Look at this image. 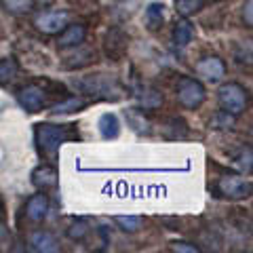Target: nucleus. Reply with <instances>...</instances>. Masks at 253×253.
Returning a JSON list of instances; mask_svg holds the SVG:
<instances>
[{
    "label": "nucleus",
    "instance_id": "nucleus-18",
    "mask_svg": "<svg viewBox=\"0 0 253 253\" xmlns=\"http://www.w3.org/2000/svg\"><path fill=\"white\" fill-rule=\"evenodd\" d=\"M163 129H165V135L171 137V139H184L188 135V126L179 116L167 118V123H165Z\"/></svg>",
    "mask_w": 253,
    "mask_h": 253
},
{
    "label": "nucleus",
    "instance_id": "nucleus-29",
    "mask_svg": "<svg viewBox=\"0 0 253 253\" xmlns=\"http://www.w3.org/2000/svg\"><path fill=\"white\" fill-rule=\"evenodd\" d=\"M4 236H6V228H4V224L0 221V243L4 241Z\"/></svg>",
    "mask_w": 253,
    "mask_h": 253
},
{
    "label": "nucleus",
    "instance_id": "nucleus-2",
    "mask_svg": "<svg viewBox=\"0 0 253 253\" xmlns=\"http://www.w3.org/2000/svg\"><path fill=\"white\" fill-rule=\"evenodd\" d=\"M217 101L221 110H226V112H230L234 116H241L247 110V91L239 83H226L219 86Z\"/></svg>",
    "mask_w": 253,
    "mask_h": 253
},
{
    "label": "nucleus",
    "instance_id": "nucleus-21",
    "mask_svg": "<svg viewBox=\"0 0 253 253\" xmlns=\"http://www.w3.org/2000/svg\"><path fill=\"white\" fill-rule=\"evenodd\" d=\"M4 6V11H9L13 15H21V13H30L34 9V0H0Z\"/></svg>",
    "mask_w": 253,
    "mask_h": 253
},
{
    "label": "nucleus",
    "instance_id": "nucleus-20",
    "mask_svg": "<svg viewBox=\"0 0 253 253\" xmlns=\"http://www.w3.org/2000/svg\"><path fill=\"white\" fill-rule=\"evenodd\" d=\"M114 221L123 232H129V234H135L141 228V217L137 215H116Z\"/></svg>",
    "mask_w": 253,
    "mask_h": 253
},
{
    "label": "nucleus",
    "instance_id": "nucleus-12",
    "mask_svg": "<svg viewBox=\"0 0 253 253\" xmlns=\"http://www.w3.org/2000/svg\"><path fill=\"white\" fill-rule=\"evenodd\" d=\"M46 213H49V196L44 192H38L34 196H30L28 203H26V215L30 221H42L46 217Z\"/></svg>",
    "mask_w": 253,
    "mask_h": 253
},
{
    "label": "nucleus",
    "instance_id": "nucleus-11",
    "mask_svg": "<svg viewBox=\"0 0 253 253\" xmlns=\"http://www.w3.org/2000/svg\"><path fill=\"white\" fill-rule=\"evenodd\" d=\"M28 245H30V251H34V253H57L59 251L57 239L46 230L32 232L28 239Z\"/></svg>",
    "mask_w": 253,
    "mask_h": 253
},
{
    "label": "nucleus",
    "instance_id": "nucleus-3",
    "mask_svg": "<svg viewBox=\"0 0 253 253\" xmlns=\"http://www.w3.org/2000/svg\"><path fill=\"white\" fill-rule=\"evenodd\" d=\"M207 99V91L201 81L190 76H181L177 83V101L179 106H184L186 110H196L205 104Z\"/></svg>",
    "mask_w": 253,
    "mask_h": 253
},
{
    "label": "nucleus",
    "instance_id": "nucleus-10",
    "mask_svg": "<svg viewBox=\"0 0 253 253\" xmlns=\"http://www.w3.org/2000/svg\"><path fill=\"white\" fill-rule=\"evenodd\" d=\"M86 38V26L83 23H68L66 28L59 32L57 46L59 49H72V46H81Z\"/></svg>",
    "mask_w": 253,
    "mask_h": 253
},
{
    "label": "nucleus",
    "instance_id": "nucleus-25",
    "mask_svg": "<svg viewBox=\"0 0 253 253\" xmlns=\"http://www.w3.org/2000/svg\"><path fill=\"white\" fill-rule=\"evenodd\" d=\"M89 224H86L84 219H76V221H72L70 224V228H68V239H72V241H83L86 234H89Z\"/></svg>",
    "mask_w": 253,
    "mask_h": 253
},
{
    "label": "nucleus",
    "instance_id": "nucleus-4",
    "mask_svg": "<svg viewBox=\"0 0 253 253\" xmlns=\"http://www.w3.org/2000/svg\"><path fill=\"white\" fill-rule=\"evenodd\" d=\"M215 190L219 196H224L228 201H241L251 196V181L245 179L243 175H221L215 184Z\"/></svg>",
    "mask_w": 253,
    "mask_h": 253
},
{
    "label": "nucleus",
    "instance_id": "nucleus-8",
    "mask_svg": "<svg viewBox=\"0 0 253 253\" xmlns=\"http://www.w3.org/2000/svg\"><path fill=\"white\" fill-rule=\"evenodd\" d=\"M83 86V89L86 93H104L101 97L104 99H114L110 93H121V86H118V83L114 81V78H110L106 74H99V76H89L86 81H81L78 83Z\"/></svg>",
    "mask_w": 253,
    "mask_h": 253
},
{
    "label": "nucleus",
    "instance_id": "nucleus-16",
    "mask_svg": "<svg viewBox=\"0 0 253 253\" xmlns=\"http://www.w3.org/2000/svg\"><path fill=\"white\" fill-rule=\"evenodd\" d=\"M192 36H194V30H192V26H190V21L186 17L177 19L175 28H173V42H175L177 49L188 46V42L192 41Z\"/></svg>",
    "mask_w": 253,
    "mask_h": 253
},
{
    "label": "nucleus",
    "instance_id": "nucleus-28",
    "mask_svg": "<svg viewBox=\"0 0 253 253\" xmlns=\"http://www.w3.org/2000/svg\"><path fill=\"white\" fill-rule=\"evenodd\" d=\"M253 0H247L245 2V6H243V17H245V23H247V28H251L253 26Z\"/></svg>",
    "mask_w": 253,
    "mask_h": 253
},
{
    "label": "nucleus",
    "instance_id": "nucleus-23",
    "mask_svg": "<svg viewBox=\"0 0 253 253\" xmlns=\"http://www.w3.org/2000/svg\"><path fill=\"white\" fill-rule=\"evenodd\" d=\"M236 125V116L226 112V110H219V112L211 118L209 126L211 129H232V126Z\"/></svg>",
    "mask_w": 253,
    "mask_h": 253
},
{
    "label": "nucleus",
    "instance_id": "nucleus-19",
    "mask_svg": "<svg viewBox=\"0 0 253 253\" xmlns=\"http://www.w3.org/2000/svg\"><path fill=\"white\" fill-rule=\"evenodd\" d=\"M205 6V0H175V11L181 17H190V15L199 13Z\"/></svg>",
    "mask_w": 253,
    "mask_h": 253
},
{
    "label": "nucleus",
    "instance_id": "nucleus-14",
    "mask_svg": "<svg viewBox=\"0 0 253 253\" xmlns=\"http://www.w3.org/2000/svg\"><path fill=\"white\" fill-rule=\"evenodd\" d=\"M97 129L99 135L104 139H116L118 133H121V123H118V116L114 112H104L97 121Z\"/></svg>",
    "mask_w": 253,
    "mask_h": 253
},
{
    "label": "nucleus",
    "instance_id": "nucleus-30",
    "mask_svg": "<svg viewBox=\"0 0 253 253\" xmlns=\"http://www.w3.org/2000/svg\"><path fill=\"white\" fill-rule=\"evenodd\" d=\"M217 2H221V0H217Z\"/></svg>",
    "mask_w": 253,
    "mask_h": 253
},
{
    "label": "nucleus",
    "instance_id": "nucleus-7",
    "mask_svg": "<svg viewBox=\"0 0 253 253\" xmlns=\"http://www.w3.org/2000/svg\"><path fill=\"white\" fill-rule=\"evenodd\" d=\"M194 70H196V74L207 83H219L221 78L226 76V63L221 61L217 55H207V57L199 59Z\"/></svg>",
    "mask_w": 253,
    "mask_h": 253
},
{
    "label": "nucleus",
    "instance_id": "nucleus-6",
    "mask_svg": "<svg viewBox=\"0 0 253 253\" xmlns=\"http://www.w3.org/2000/svg\"><path fill=\"white\" fill-rule=\"evenodd\" d=\"M68 21H70V15L66 11H44L34 19V26L42 34L53 36V34H59L68 26Z\"/></svg>",
    "mask_w": 253,
    "mask_h": 253
},
{
    "label": "nucleus",
    "instance_id": "nucleus-13",
    "mask_svg": "<svg viewBox=\"0 0 253 253\" xmlns=\"http://www.w3.org/2000/svg\"><path fill=\"white\" fill-rule=\"evenodd\" d=\"M125 51H126V36L118 28L108 30V34H106V53H108V57L116 61L118 57H123Z\"/></svg>",
    "mask_w": 253,
    "mask_h": 253
},
{
    "label": "nucleus",
    "instance_id": "nucleus-5",
    "mask_svg": "<svg viewBox=\"0 0 253 253\" xmlns=\"http://www.w3.org/2000/svg\"><path fill=\"white\" fill-rule=\"evenodd\" d=\"M46 97H49V93H46L41 84L32 83V84H26L17 89V101L19 106L26 110V112L34 114V112H41L42 108H46Z\"/></svg>",
    "mask_w": 253,
    "mask_h": 253
},
{
    "label": "nucleus",
    "instance_id": "nucleus-22",
    "mask_svg": "<svg viewBox=\"0 0 253 253\" xmlns=\"http://www.w3.org/2000/svg\"><path fill=\"white\" fill-rule=\"evenodd\" d=\"M17 72H19V66H17V61H15L13 57L0 59V83L13 81V78L17 76Z\"/></svg>",
    "mask_w": 253,
    "mask_h": 253
},
{
    "label": "nucleus",
    "instance_id": "nucleus-15",
    "mask_svg": "<svg viewBox=\"0 0 253 253\" xmlns=\"http://www.w3.org/2000/svg\"><path fill=\"white\" fill-rule=\"evenodd\" d=\"M86 106H89V99L86 97H81V95H76V97H68L59 101V104H55L51 108V114L59 116V114H72V112H81V110H84Z\"/></svg>",
    "mask_w": 253,
    "mask_h": 253
},
{
    "label": "nucleus",
    "instance_id": "nucleus-17",
    "mask_svg": "<svg viewBox=\"0 0 253 253\" xmlns=\"http://www.w3.org/2000/svg\"><path fill=\"white\" fill-rule=\"evenodd\" d=\"M163 21H165V6L161 2H152L148 4L146 9V23H148V30H161L163 28Z\"/></svg>",
    "mask_w": 253,
    "mask_h": 253
},
{
    "label": "nucleus",
    "instance_id": "nucleus-1",
    "mask_svg": "<svg viewBox=\"0 0 253 253\" xmlns=\"http://www.w3.org/2000/svg\"><path fill=\"white\" fill-rule=\"evenodd\" d=\"M81 135H78L76 125H53V123L36 125V144L38 150L46 156H55L66 141H72Z\"/></svg>",
    "mask_w": 253,
    "mask_h": 253
},
{
    "label": "nucleus",
    "instance_id": "nucleus-27",
    "mask_svg": "<svg viewBox=\"0 0 253 253\" xmlns=\"http://www.w3.org/2000/svg\"><path fill=\"white\" fill-rule=\"evenodd\" d=\"M239 167H241V171H251V148H245L243 152H241V156H239Z\"/></svg>",
    "mask_w": 253,
    "mask_h": 253
},
{
    "label": "nucleus",
    "instance_id": "nucleus-26",
    "mask_svg": "<svg viewBox=\"0 0 253 253\" xmlns=\"http://www.w3.org/2000/svg\"><path fill=\"white\" fill-rule=\"evenodd\" d=\"M171 251H177V253H199L201 249L196 245H190V243H184V241H175L171 243Z\"/></svg>",
    "mask_w": 253,
    "mask_h": 253
},
{
    "label": "nucleus",
    "instance_id": "nucleus-24",
    "mask_svg": "<svg viewBox=\"0 0 253 253\" xmlns=\"http://www.w3.org/2000/svg\"><path fill=\"white\" fill-rule=\"evenodd\" d=\"M137 97H139V106L146 110H154L163 104V95L156 89H148V91H144V95H137Z\"/></svg>",
    "mask_w": 253,
    "mask_h": 253
},
{
    "label": "nucleus",
    "instance_id": "nucleus-9",
    "mask_svg": "<svg viewBox=\"0 0 253 253\" xmlns=\"http://www.w3.org/2000/svg\"><path fill=\"white\" fill-rule=\"evenodd\" d=\"M32 184L41 190V192L53 190L59 184V173L53 165H38V167L32 171Z\"/></svg>",
    "mask_w": 253,
    "mask_h": 253
}]
</instances>
